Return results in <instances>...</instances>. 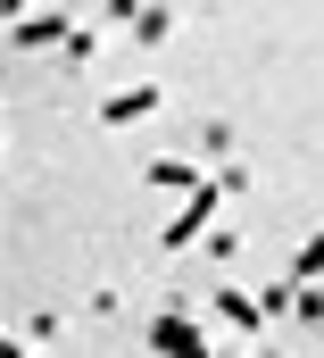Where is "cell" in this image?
<instances>
[{"instance_id":"obj_1","label":"cell","mask_w":324,"mask_h":358,"mask_svg":"<svg viewBox=\"0 0 324 358\" xmlns=\"http://www.w3.org/2000/svg\"><path fill=\"white\" fill-rule=\"evenodd\" d=\"M242 183H249L242 167H225L216 183H191V192H183V208L166 217L159 250H191V242H208V225H216V200H225V192H242Z\"/></svg>"},{"instance_id":"obj_7","label":"cell","mask_w":324,"mask_h":358,"mask_svg":"<svg viewBox=\"0 0 324 358\" xmlns=\"http://www.w3.org/2000/svg\"><path fill=\"white\" fill-rule=\"evenodd\" d=\"M150 183H159V192H191V183H200V167H183V159H159V167H150Z\"/></svg>"},{"instance_id":"obj_5","label":"cell","mask_w":324,"mask_h":358,"mask_svg":"<svg viewBox=\"0 0 324 358\" xmlns=\"http://www.w3.org/2000/svg\"><path fill=\"white\" fill-rule=\"evenodd\" d=\"M216 317H225L233 334H258V325H266V308H258L249 292H216Z\"/></svg>"},{"instance_id":"obj_8","label":"cell","mask_w":324,"mask_h":358,"mask_svg":"<svg viewBox=\"0 0 324 358\" xmlns=\"http://www.w3.org/2000/svg\"><path fill=\"white\" fill-rule=\"evenodd\" d=\"M316 275H324V234H308V250L291 259V283H316Z\"/></svg>"},{"instance_id":"obj_10","label":"cell","mask_w":324,"mask_h":358,"mask_svg":"<svg viewBox=\"0 0 324 358\" xmlns=\"http://www.w3.org/2000/svg\"><path fill=\"white\" fill-rule=\"evenodd\" d=\"M0 17H8V25H17V17H25V0H0Z\"/></svg>"},{"instance_id":"obj_9","label":"cell","mask_w":324,"mask_h":358,"mask_svg":"<svg viewBox=\"0 0 324 358\" xmlns=\"http://www.w3.org/2000/svg\"><path fill=\"white\" fill-rule=\"evenodd\" d=\"M59 50H67V59H100V25H67Z\"/></svg>"},{"instance_id":"obj_4","label":"cell","mask_w":324,"mask_h":358,"mask_svg":"<svg viewBox=\"0 0 324 358\" xmlns=\"http://www.w3.org/2000/svg\"><path fill=\"white\" fill-rule=\"evenodd\" d=\"M67 25H75V17L34 8V17H17V50H50V42H67Z\"/></svg>"},{"instance_id":"obj_2","label":"cell","mask_w":324,"mask_h":358,"mask_svg":"<svg viewBox=\"0 0 324 358\" xmlns=\"http://www.w3.org/2000/svg\"><path fill=\"white\" fill-rule=\"evenodd\" d=\"M159 108H166L159 84H125L117 100H100V125H142V117H159Z\"/></svg>"},{"instance_id":"obj_6","label":"cell","mask_w":324,"mask_h":358,"mask_svg":"<svg viewBox=\"0 0 324 358\" xmlns=\"http://www.w3.org/2000/svg\"><path fill=\"white\" fill-rule=\"evenodd\" d=\"M166 34H175V17H166V8H142V17H133V42H142V50H159Z\"/></svg>"},{"instance_id":"obj_3","label":"cell","mask_w":324,"mask_h":358,"mask_svg":"<svg viewBox=\"0 0 324 358\" xmlns=\"http://www.w3.org/2000/svg\"><path fill=\"white\" fill-rule=\"evenodd\" d=\"M150 350H166V358H200V350H208V334H200L191 317H150Z\"/></svg>"}]
</instances>
